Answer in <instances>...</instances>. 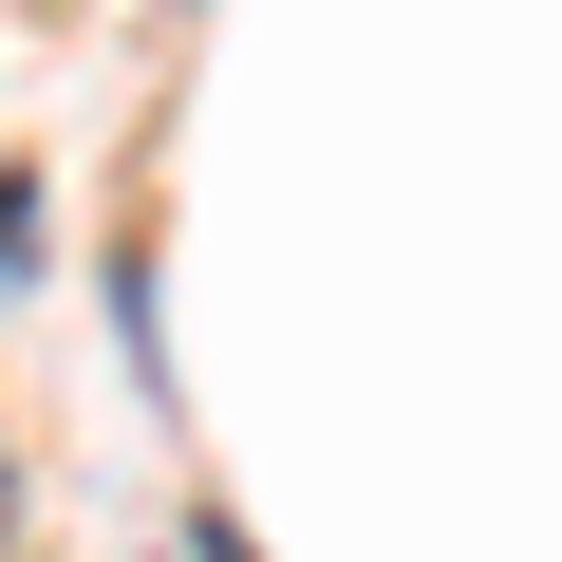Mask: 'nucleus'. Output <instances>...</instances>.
I'll return each instance as SVG.
<instances>
[{
  "instance_id": "f257e3e1",
  "label": "nucleus",
  "mask_w": 562,
  "mask_h": 562,
  "mask_svg": "<svg viewBox=\"0 0 562 562\" xmlns=\"http://www.w3.org/2000/svg\"><path fill=\"white\" fill-rule=\"evenodd\" d=\"M20 244H38V188H20V169H0V262H20Z\"/></svg>"
},
{
  "instance_id": "7ed1b4c3",
  "label": "nucleus",
  "mask_w": 562,
  "mask_h": 562,
  "mask_svg": "<svg viewBox=\"0 0 562 562\" xmlns=\"http://www.w3.org/2000/svg\"><path fill=\"white\" fill-rule=\"evenodd\" d=\"M206 562H244V525H206Z\"/></svg>"
},
{
  "instance_id": "f03ea898",
  "label": "nucleus",
  "mask_w": 562,
  "mask_h": 562,
  "mask_svg": "<svg viewBox=\"0 0 562 562\" xmlns=\"http://www.w3.org/2000/svg\"><path fill=\"white\" fill-rule=\"evenodd\" d=\"M0 562H20V469H0Z\"/></svg>"
}]
</instances>
